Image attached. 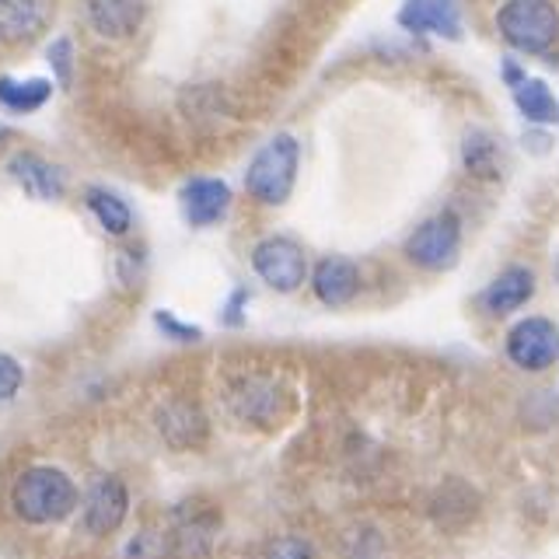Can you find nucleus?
I'll return each mask as SVG.
<instances>
[{
    "label": "nucleus",
    "instance_id": "1",
    "mask_svg": "<svg viewBox=\"0 0 559 559\" xmlns=\"http://www.w3.org/2000/svg\"><path fill=\"white\" fill-rule=\"evenodd\" d=\"M8 500H11V511H14L17 521L43 528V524H57V521L74 514L78 486L63 468L32 465L25 472H17V479L11 483Z\"/></svg>",
    "mask_w": 559,
    "mask_h": 559
},
{
    "label": "nucleus",
    "instance_id": "2",
    "mask_svg": "<svg viewBox=\"0 0 559 559\" xmlns=\"http://www.w3.org/2000/svg\"><path fill=\"white\" fill-rule=\"evenodd\" d=\"M297 162H301V144L290 133H276L273 140H266L255 151L249 168H245V189H249V197L266 206L287 203L297 182Z\"/></svg>",
    "mask_w": 559,
    "mask_h": 559
},
{
    "label": "nucleus",
    "instance_id": "3",
    "mask_svg": "<svg viewBox=\"0 0 559 559\" xmlns=\"http://www.w3.org/2000/svg\"><path fill=\"white\" fill-rule=\"evenodd\" d=\"M497 28L521 52H546L559 39V14L552 0H507L497 11Z\"/></svg>",
    "mask_w": 559,
    "mask_h": 559
},
{
    "label": "nucleus",
    "instance_id": "4",
    "mask_svg": "<svg viewBox=\"0 0 559 559\" xmlns=\"http://www.w3.org/2000/svg\"><path fill=\"white\" fill-rule=\"evenodd\" d=\"M217 532H221L217 507L200 503V500L179 503L171 514V528L165 532L168 535V556L171 559H210Z\"/></svg>",
    "mask_w": 559,
    "mask_h": 559
},
{
    "label": "nucleus",
    "instance_id": "5",
    "mask_svg": "<svg viewBox=\"0 0 559 559\" xmlns=\"http://www.w3.org/2000/svg\"><path fill=\"white\" fill-rule=\"evenodd\" d=\"M462 252V224L454 214H437L424 221L406 241V255L430 273L451 270Z\"/></svg>",
    "mask_w": 559,
    "mask_h": 559
},
{
    "label": "nucleus",
    "instance_id": "6",
    "mask_svg": "<svg viewBox=\"0 0 559 559\" xmlns=\"http://www.w3.org/2000/svg\"><path fill=\"white\" fill-rule=\"evenodd\" d=\"M252 270L262 284H270L273 290L294 294L308 276V259L297 241L273 235V238H262L252 249Z\"/></svg>",
    "mask_w": 559,
    "mask_h": 559
},
{
    "label": "nucleus",
    "instance_id": "7",
    "mask_svg": "<svg viewBox=\"0 0 559 559\" xmlns=\"http://www.w3.org/2000/svg\"><path fill=\"white\" fill-rule=\"evenodd\" d=\"M507 357H511L521 371H546L559 360V329L556 322L532 314L521 319L507 332Z\"/></svg>",
    "mask_w": 559,
    "mask_h": 559
},
{
    "label": "nucleus",
    "instance_id": "8",
    "mask_svg": "<svg viewBox=\"0 0 559 559\" xmlns=\"http://www.w3.org/2000/svg\"><path fill=\"white\" fill-rule=\"evenodd\" d=\"M130 514V493L119 476H95L81 503V521L87 535H112Z\"/></svg>",
    "mask_w": 559,
    "mask_h": 559
},
{
    "label": "nucleus",
    "instance_id": "9",
    "mask_svg": "<svg viewBox=\"0 0 559 559\" xmlns=\"http://www.w3.org/2000/svg\"><path fill=\"white\" fill-rule=\"evenodd\" d=\"M311 290H314V297H319L322 305L343 308V305H349L357 297V290H360V273H357V266L349 259L329 255V259L319 262V266H314V273H311Z\"/></svg>",
    "mask_w": 559,
    "mask_h": 559
},
{
    "label": "nucleus",
    "instance_id": "10",
    "mask_svg": "<svg viewBox=\"0 0 559 559\" xmlns=\"http://www.w3.org/2000/svg\"><path fill=\"white\" fill-rule=\"evenodd\" d=\"M399 22L409 32H433L448 35V39L462 35V17L454 0H406L399 11Z\"/></svg>",
    "mask_w": 559,
    "mask_h": 559
},
{
    "label": "nucleus",
    "instance_id": "11",
    "mask_svg": "<svg viewBox=\"0 0 559 559\" xmlns=\"http://www.w3.org/2000/svg\"><path fill=\"white\" fill-rule=\"evenodd\" d=\"M231 206V189L221 179H192L182 189V214L192 227L217 224Z\"/></svg>",
    "mask_w": 559,
    "mask_h": 559
},
{
    "label": "nucleus",
    "instance_id": "12",
    "mask_svg": "<svg viewBox=\"0 0 559 559\" xmlns=\"http://www.w3.org/2000/svg\"><path fill=\"white\" fill-rule=\"evenodd\" d=\"M535 297V273L528 266H507L493 284L483 290V308L489 314H511Z\"/></svg>",
    "mask_w": 559,
    "mask_h": 559
},
{
    "label": "nucleus",
    "instance_id": "13",
    "mask_svg": "<svg viewBox=\"0 0 559 559\" xmlns=\"http://www.w3.org/2000/svg\"><path fill=\"white\" fill-rule=\"evenodd\" d=\"M11 179L22 186L32 200H60L63 197V175L57 165H49L39 154H14L8 162Z\"/></svg>",
    "mask_w": 559,
    "mask_h": 559
},
{
    "label": "nucleus",
    "instance_id": "14",
    "mask_svg": "<svg viewBox=\"0 0 559 559\" xmlns=\"http://www.w3.org/2000/svg\"><path fill=\"white\" fill-rule=\"evenodd\" d=\"M87 22L105 39H127L144 22V0H87Z\"/></svg>",
    "mask_w": 559,
    "mask_h": 559
},
{
    "label": "nucleus",
    "instance_id": "15",
    "mask_svg": "<svg viewBox=\"0 0 559 559\" xmlns=\"http://www.w3.org/2000/svg\"><path fill=\"white\" fill-rule=\"evenodd\" d=\"M46 25L43 0H0V39L25 43Z\"/></svg>",
    "mask_w": 559,
    "mask_h": 559
},
{
    "label": "nucleus",
    "instance_id": "16",
    "mask_svg": "<svg viewBox=\"0 0 559 559\" xmlns=\"http://www.w3.org/2000/svg\"><path fill=\"white\" fill-rule=\"evenodd\" d=\"M157 427H162V433L175 448L203 444V437H206L203 416H200V409H192L189 402H175V406H168L162 413V424H157Z\"/></svg>",
    "mask_w": 559,
    "mask_h": 559
},
{
    "label": "nucleus",
    "instance_id": "17",
    "mask_svg": "<svg viewBox=\"0 0 559 559\" xmlns=\"http://www.w3.org/2000/svg\"><path fill=\"white\" fill-rule=\"evenodd\" d=\"M52 95V81L46 78H32V81H14V78H0V105L8 112H35L43 109Z\"/></svg>",
    "mask_w": 559,
    "mask_h": 559
},
{
    "label": "nucleus",
    "instance_id": "18",
    "mask_svg": "<svg viewBox=\"0 0 559 559\" xmlns=\"http://www.w3.org/2000/svg\"><path fill=\"white\" fill-rule=\"evenodd\" d=\"M514 102L528 122H559V102L538 78H521L514 84Z\"/></svg>",
    "mask_w": 559,
    "mask_h": 559
},
{
    "label": "nucleus",
    "instance_id": "19",
    "mask_svg": "<svg viewBox=\"0 0 559 559\" xmlns=\"http://www.w3.org/2000/svg\"><path fill=\"white\" fill-rule=\"evenodd\" d=\"M87 210H92L95 221L105 227V235H127L133 224L130 206L109 189H87Z\"/></svg>",
    "mask_w": 559,
    "mask_h": 559
},
{
    "label": "nucleus",
    "instance_id": "20",
    "mask_svg": "<svg viewBox=\"0 0 559 559\" xmlns=\"http://www.w3.org/2000/svg\"><path fill=\"white\" fill-rule=\"evenodd\" d=\"M465 168L476 175L493 171V144H489V136H483V133L465 136Z\"/></svg>",
    "mask_w": 559,
    "mask_h": 559
},
{
    "label": "nucleus",
    "instance_id": "21",
    "mask_svg": "<svg viewBox=\"0 0 559 559\" xmlns=\"http://www.w3.org/2000/svg\"><path fill=\"white\" fill-rule=\"evenodd\" d=\"M154 325L165 332V340H175V343H200L203 340V329L200 325L179 322L171 311H157L154 314Z\"/></svg>",
    "mask_w": 559,
    "mask_h": 559
},
{
    "label": "nucleus",
    "instance_id": "22",
    "mask_svg": "<svg viewBox=\"0 0 559 559\" xmlns=\"http://www.w3.org/2000/svg\"><path fill=\"white\" fill-rule=\"evenodd\" d=\"M262 559H314V549L308 546L305 538H294V535H284V538H273Z\"/></svg>",
    "mask_w": 559,
    "mask_h": 559
},
{
    "label": "nucleus",
    "instance_id": "23",
    "mask_svg": "<svg viewBox=\"0 0 559 559\" xmlns=\"http://www.w3.org/2000/svg\"><path fill=\"white\" fill-rule=\"evenodd\" d=\"M165 556H168V535H154V532L136 535L127 549V559H165Z\"/></svg>",
    "mask_w": 559,
    "mask_h": 559
},
{
    "label": "nucleus",
    "instance_id": "24",
    "mask_svg": "<svg viewBox=\"0 0 559 559\" xmlns=\"http://www.w3.org/2000/svg\"><path fill=\"white\" fill-rule=\"evenodd\" d=\"M22 381H25L22 364L8 354H0V402H11L17 392H22Z\"/></svg>",
    "mask_w": 559,
    "mask_h": 559
},
{
    "label": "nucleus",
    "instance_id": "25",
    "mask_svg": "<svg viewBox=\"0 0 559 559\" xmlns=\"http://www.w3.org/2000/svg\"><path fill=\"white\" fill-rule=\"evenodd\" d=\"M49 63L57 70V81L67 84L70 81V43L67 39H57L49 46Z\"/></svg>",
    "mask_w": 559,
    "mask_h": 559
},
{
    "label": "nucleus",
    "instance_id": "26",
    "mask_svg": "<svg viewBox=\"0 0 559 559\" xmlns=\"http://www.w3.org/2000/svg\"><path fill=\"white\" fill-rule=\"evenodd\" d=\"M0 140H8V130L4 127H0Z\"/></svg>",
    "mask_w": 559,
    "mask_h": 559
},
{
    "label": "nucleus",
    "instance_id": "27",
    "mask_svg": "<svg viewBox=\"0 0 559 559\" xmlns=\"http://www.w3.org/2000/svg\"><path fill=\"white\" fill-rule=\"evenodd\" d=\"M556 284H559V259H556Z\"/></svg>",
    "mask_w": 559,
    "mask_h": 559
}]
</instances>
